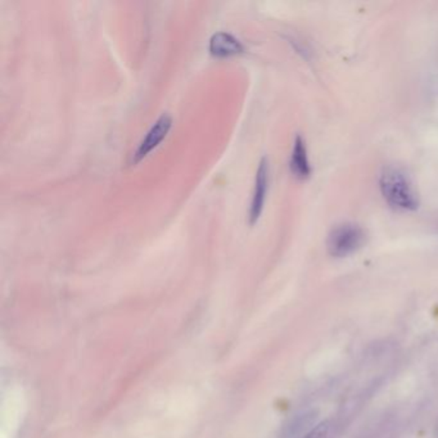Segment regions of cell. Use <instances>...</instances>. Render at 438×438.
Returning a JSON list of instances; mask_svg holds the SVG:
<instances>
[{"instance_id": "1", "label": "cell", "mask_w": 438, "mask_h": 438, "mask_svg": "<svg viewBox=\"0 0 438 438\" xmlns=\"http://www.w3.org/2000/svg\"><path fill=\"white\" fill-rule=\"evenodd\" d=\"M379 188L383 198L391 207L401 211H414L419 206L418 195L411 181L399 169L386 167L379 179Z\"/></svg>"}, {"instance_id": "2", "label": "cell", "mask_w": 438, "mask_h": 438, "mask_svg": "<svg viewBox=\"0 0 438 438\" xmlns=\"http://www.w3.org/2000/svg\"><path fill=\"white\" fill-rule=\"evenodd\" d=\"M366 234L356 224H342L332 229L327 239V250L330 256L342 259L359 251L365 243Z\"/></svg>"}, {"instance_id": "3", "label": "cell", "mask_w": 438, "mask_h": 438, "mask_svg": "<svg viewBox=\"0 0 438 438\" xmlns=\"http://www.w3.org/2000/svg\"><path fill=\"white\" fill-rule=\"evenodd\" d=\"M171 127H172V119L169 113L161 115L153 124V127L149 129L148 133L141 141L138 148L135 149L131 156V165L139 164L141 160L148 156L152 150H155L162 143V141H165V138L167 136L171 130Z\"/></svg>"}, {"instance_id": "4", "label": "cell", "mask_w": 438, "mask_h": 438, "mask_svg": "<svg viewBox=\"0 0 438 438\" xmlns=\"http://www.w3.org/2000/svg\"><path fill=\"white\" fill-rule=\"evenodd\" d=\"M269 181H270L269 161L266 158H262L256 171L252 201H251V207H250V214H248V220L251 225H255L259 221L261 214L264 211L266 195H268Z\"/></svg>"}, {"instance_id": "5", "label": "cell", "mask_w": 438, "mask_h": 438, "mask_svg": "<svg viewBox=\"0 0 438 438\" xmlns=\"http://www.w3.org/2000/svg\"><path fill=\"white\" fill-rule=\"evenodd\" d=\"M208 51L216 58H229L245 52V45L229 32H216L210 39Z\"/></svg>"}, {"instance_id": "6", "label": "cell", "mask_w": 438, "mask_h": 438, "mask_svg": "<svg viewBox=\"0 0 438 438\" xmlns=\"http://www.w3.org/2000/svg\"><path fill=\"white\" fill-rule=\"evenodd\" d=\"M290 167L295 178L299 179V180H306L311 176V165L309 161L306 141L301 135H297L293 143Z\"/></svg>"}, {"instance_id": "7", "label": "cell", "mask_w": 438, "mask_h": 438, "mask_svg": "<svg viewBox=\"0 0 438 438\" xmlns=\"http://www.w3.org/2000/svg\"><path fill=\"white\" fill-rule=\"evenodd\" d=\"M329 428H330L329 422L324 420V422L318 424L316 427H314L311 431L309 432L304 438H327Z\"/></svg>"}]
</instances>
